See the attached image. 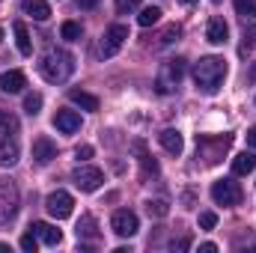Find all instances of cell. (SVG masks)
I'll use <instances>...</instances> for the list:
<instances>
[{
  "label": "cell",
  "instance_id": "obj_11",
  "mask_svg": "<svg viewBox=\"0 0 256 253\" xmlns=\"http://www.w3.org/2000/svg\"><path fill=\"white\" fill-rule=\"evenodd\" d=\"M57 158V143L51 137H36L33 140V161L36 164H51Z\"/></svg>",
  "mask_w": 256,
  "mask_h": 253
},
{
  "label": "cell",
  "instance_id": "obj_19",
  "mask_svg": "<svg viewBox=\"0 0 256 253\" xmlns=\"http://www.w3.org/2000/svg\"><path fill=\"white\" fill-rule=\"evenodd\" d=\"M21 9L24 15H30L33 21H48L51 18V6L45 0H21Z\"/></svg>",
  "mask_w": 256,
  "mask_h": 253
},
{
  "label": "cell",
  "instance_id": "obj_37",
  "mask_svg": "<svg viewBox=\"0 0 256 253\" xmlns=\"http://www.w3.org/2000/svg\"><path fill=\"white\" fill-rule=\"evenodd\" d=\"M78 6H80V9H96L98 0H78Z\"/></svg>",
  "mask_w": 256,
  "mask_h": 253
},
{
  "label": "cell",
  "instance_id": "obj_33",
  "mask_svg": "<svg viewBox=\"0 0 256 253\" xmlns=\"http://www.w3.org/2000/svg\"><path fill=\"white\" fill-rule=\"evenodd\" d=\"M200 226L202 230H214L218 226V214L214 212H200Z\"/></svg>",
  "mask_w": 256,
  "mask_h": 253
},
{
  "label": "cell",
  "instance_id": "obj_15",
  "mask_svg": "<svg viewBox=\"0 0 256 253\" xmlns=\"http://www.w3.org/2000/svg\"><path fill=\"white\" fill-rule=\"evenodd\" d=\"M226 36H230V24H226L224 18H212L208 27H206V39H208L212 45H224Z\"/></svg>",
  "mask_w": 256,
  "mask_h": 253
},
{
  "label": "cell",
  "instance_id": "obj_24",
  "mask_svg": "<svg viewBox=\"0 0 256 253\" xmlns=\"http://www.w3.org/2000/svg\"><path fill=\"white\" fill-rule=\"evenodd\" d=\"M18 134V116L12 110H0V140Z\"/></svg>",
  "mask_w": 256,
  "mask_h": 253
},
{
  "label": "cell",
  "instance_id": "obj_21",
  "mask_svg": "<svg viewBox=\"0 0 256 253\" xmlns=\"http://www.w3.org/2000/svg\"><path fill=\"white\" fill-rule=\"evenodd\" d=\"M18 164V143L12 137H3L0 140V167H12Z\"/></svg>",
  "mask_w": 256,
  "mask_h": 253
},
{
  "label": "cell",
  "instance_id": "obj_36",
  "mask_svg": "<svg viewBox=\"0 0 256 253\" xmlns=\"http://www.w3.org/2000/svg\"><path fill=\"white\" fill-rule=\"evenodd\" d=\"M170 248H173V250H188V248H191V238H188V236H182V238H179V242H173Z\"/></svg>",
  "mask_w": 256,
  "mask_h": 253
},
{
  "label": "cell",
  "instance_id": "obj_7",
  "mask_svg": "<svg viewBox=\"0 0 256 253\" xmlns=\"http://www.w3.org/2000/svg\"><path fill=\"white\" fill-rule=\"evenodd\" d=\"M242 185L238 182H232V179H220V182H214L212 185V200L218 202V206H226V208H232V206H238L242 202Z\"/></svg>",
  "mask_w": 256,
  "mask_h": 253
},
{
  "label": "cell",
  "instance_id": "obj_2",
  "mask_svg": "<svg viewBox=\"0 0 256 253\" xmlns=\"http://www.w3.org/2000/svg\"><path fill=\"white\" fill-rule=\"evenodd\" d=\"M74 72V57L68 51H60V48H51L42 60H39V74L48 80V84H63L72 78Z\"/></svg>",
  "mask_w": 256,
  "mask_h": 253
},
{
  "label": "cell",
  "instance_id": "obj_20",
  "mask_svg": "<svg viewBox=\"0 0 256 253\" xmlns=\"http://www.w3.org/2000/svg\"><path fill=\"white\" fill-rule=\"evenodd\" d=\"M254 170H256V155L254 152H242V155L232 158V173H236V176H250Z\"/></svg>",
  "mask_w": 256,
  "mask_h": 253
},
{
  "label": "cell",
  "instance_id": "obj_13",
  "mask_svg": "<svg viewBox=\"0 0 256 253\" xmlns=\"http://www.w3.org/2000/svg\"><path fill=\"white\" fill-rule=\"evenodd\" d=\"M27 86V78H24V72H18V68H9V72H3L0 74V90L3 92H21Z\"/></svg>",
  "mask_w": 256,
  "mask_h": 253
},
{
  "label": "cell",
  "instance_id": "obj_29",
  "mask_svg": "<svg viewBox=\"0 0 256 253\" xmlns=\"http://www.w3.org/2000/svg\"><path fill=\"white\" fill-rule=\"evenodd\" d=\"M146 212H149V218H164V214L170 212V206H167L164 200H149V202H146Z\"/></svg>",
  "mask_w": 256,
  "mask_h": 253
},
{
  "label": "cell",
  "instance_id": "obj_14",
  "mask_svg": "<svg viewBox=\"0 0 256 253\" xmlns=\"http://www.w3.org/2000/svg\"><path fill=\"white\" fill-rule=\"evenodd\" d=\"M54 128H60L63 134H74L80 128V114H74V110H57L54 114Z\"/></svg>",
  "mask_w": 256,
  "mask_h": 253
},
{
  "label": "cell",
  "instance_id": "obj_3",
  "mask_svg": "<svg viewBox=\"0 0 256 253\" xmlns=\"http://www.w3.org/2000/svg\"><path fill=\"white\" fill-rule=\"evenodd\" d=\"M185 68H188V63H185L182 57L164 60L161 68H158V74H155V90H158L161 96L176 92V90H179V84H182V78H185Z\"/></svg>",
  "mask_w": 256,
  "mask_h": 253
},
{
  "label": "cell",
  "instance_id": "obj_18",
  "mask_svg": "<svg viewBox=\"0 0 256 253\" xmlns=\"http://www.w3.org/2000/svg\"><path fill=\"white\" fill-rule=\"evenodd\" d=\"M74 232H78L80 242H98V224H96V218L92 214H80Z\"/></svg>",
  "mask_w": 256,
  "mask_h": 253
},
{
  "label": "cell",
  "instance_id": "obj_16",
  "mask_svg": "<svg viewBox=\"0 0 256 253\" xmlns=\"http://www.w3.org/2000/svg\"><path fill=\"white\" fill-rule=\"evenodd\" d=\"M158 140H161V146H164L170 155H182V149H185V140H182V134H179L176 128H164V131L158 134Z\"/></svg>",
  "mask_w": 256,
  "mask_h": 253
},
{
  "label": "cell",
  "instance_id": "obj_25",
  "mask_svg": "<svg viewBox=\"0 0 256 253\" xmlns=\"http://www.w3.org/2000/svg\"><path fill=\"white\" fill-rule=\"evenodd\" d=\"M161 21V9L158 6H146V9H140V15H137V24L140 27H152V24H158Z\"/></svg>",
  "mask_w": 256,
  "mask_h": 253
},
{
  "label": "cell",
  "instance_id": "obj_6",
  "mask_svg": "<svg viewBox=\"0 0 256 253\" xmlns=\"http://www.w3.org/2000/svg\"><path fill=\"white\" fill-rule=\"evenodd\" d=\"M126 39H128V27L126 24H114V27H108L104 36H102V45H98V57H102V60H110V57L126 45Z\"/></svg>",
  "mask_w": 256,
  "mask_h": 253
},
{
  "label": "cell",
  "instance_id": "obj_43",
  "mask_svg": "<svg viewBox=\"0 0 256 253\" xmlns=\"http://www.w3.org/2000/svg\"><path fill=\"white\" fill-rule=\"evenodd\" d=\"M212 3H220V0H212Z\"/></svg>",
  "mask_w": 256,
  "mask_h": 253
},
{
  "label": "cell",
  "instance_id": "obj_10",
  "mask_svg": "<svg viewBox=\"0 0 256 253\" xmlns=\"http://www.w3.org/2000/svg\"><path fill=\"white\" fill-rule=\"evenodd\" d=\"M72 179H74V185L80 190H98L102 188V182H104V173L98 170V167H90V164H84V167H78L74 173H72Z\"/></svg>",
  "mask_w": 256,
  "mask_h": 253
},
{
  "label": "cell",
  "instance_id": "obj_26",
  "mask_svg": "<svg viewBox=\"0 0 256 253\" xmlns=\"http://www.w3.org/2000/svg\"><path fill=\"white\" fill-rule=\"evenodd\" d=\"M232 3H236V12H238L244 21L256 18V0H232Z\"/></svg>",
  "mask_w": 256,
  "mask_h": 253
},
{
  "label": "cell",
  "instance_id": "obj_41",
  "mask_svg": "<svg viewBox=\"0 0 256 253\" xmlns=\"http://www.w3.org/2000/svg\"><path fill=\"white\" fill-rule=\"evenodd\" d=\"M182 3H185V6H194V3H196V0H182Z\"/></svg>",
  "mask_w": 256,
  "mask_h": 253
},
{
  "label": "cell",
  "instance_id": "obj_9",
  "mask_svg": "<svg viewBox=\"0 0 256 253\" xmlns=\"http://www.w3.org/2000/svg\"><path fill=\"white\" fill-rule=\"evenodd\" d=\"M110 226H114V232H116V236L131 238V236H137V230H140V220H137V214H134L131 208H120V212H114V218H110Z\"/></svg>",
  "mask_w": 256,
  "mask_h": 253
},
{
  "label": "cell",
  "instance_id": "obj_23",
  "mask_svg": "<svg viewBox=\"0 0 256 253\" xmlns=\"http://www.w3.org/2000/svg\"><path fill=\"white\" fill-rule=\"evenodd\" d=\"M68 98H72L78 108H84V110H98V98H96V96H90V92H84V90H72V92H68Z\"/></svg>",
  "mask_w": 256,
  "mask_h": 253
},
{
  "label": "cell",
  "instance_id": "obj_8",
  "mask_svg": "<svg viewBox=\"0 0 256 253\" xmlns=\"http://www.w3.org/2000/svg\"><path fill=\"white\" fill-rule=\"evenodd\" d=\"M45 208H48V214H51V218L66 220V218L72 214V208H74V200H72V194H68V190H54V194H48Z\"/></svg>",
  "mask_w": 256,
  "mask_h": 253
},
{
  "label": "cell",
  "instance_id": "obj_12",
  "mask_svg": "<svg viewBox=\"0 0 256 253\" xmlns=\"http://www.w3.org/2000/svg\"><path fill=\"white\" fill-rule=\"evenodd\" d=\"M30 230H33V232H36V238H42L48 248H57V244L63 242V232H60L57 226L45 224V220H36V224H30Z\"/></svg>",
  "mask_w": 256,
  "mask_h": 253
},
{
  "label": "cell",
  "instance_id": "obj_28",
  "mask_svg": "<svg viewBox=\"0 0 256 253\" xmlns=\"http://www.w3.org/2000/svg\"><path fill=\"white\" fill-rule=\"evenodd\" d=\"M24 110H27L30 116H36V114L42 110V96H39V92H27V96H24Z\"/></svg>",
  "mask_w": 256,
  "mask_h": 253
},
{
  "label": "cell",
  "instance_id": "obj_4",
  "mask_svg": "<svg viewBox=\"0 0 256 253\" xmlns=\"http://www.w3.org/2000/svg\"><path fill=\"white\" fill-rule=\"evenodd\" d=\"M232 134H220V137H196V155L206 164H218L224 158V152L230 149Z\"/></svg>",
  "mask_w": 256,
  "mask_h": 253
},
{
  "label": "cell",
  "instance_id": "obj_22",
  "mask_svg": "<svg viewBox=\"0 0 256 253\" xmlns=\"http://www.w3.org/2000/svg\"><path fill=\"white\" fill-rule=\"evenodd\" d=\"M15 45H18V51L24 54V57H30L33 54V42H30V33H27V27H24V21H15Z\"/></svg>",
  "mask_w": 256,
  "mask_h": 253
},
{
  "label": "cell",
  "instance_id": "obj_31",
  "mask_svg": "<svg viewBox=\"0 0 256 253\" xmlns=\"http://www.w3.org/2000/svg\"><path fill=\"white\" fill-rule=\"evenodd\" d=\"M232 248H236V250H248V248L256 250V236H250V232H248V236H238V238L232 242Z\"/></svg>",
  "mask_w": 256,
  "mask_h": 253
},
{
  "label": "cell",
  "instance_id": "obj_32",
  "mask_svg": "<svg viewBox=\"0 0 256 253\" xmlns=\"http://www.w3.org/2000/svg\"><path fill=\"white\" fill-rule=\"evenodd\" d=\"M21 248H24L27 253H36V248H39V242H36V232H33V230L21 236Z\"/></svg>",
  "mask_w": 256,
  "mask_h": 253
},
{
  "label": "cell",
  "instance_id": "obj_34",
  "mask_svg": "<svg viewBox=\"0 0 256 253\" xmlns=\"http://www.w3.org/2000/svg\"><path fill=\"white\" fill-rule=\"evenodd\" d=\"M140 6V0H116V12L120 15H128V12H134Z\"/></svg>",
  "mask_w": 256,
  "mask_h": 253
},
{
  "label": "cell",
  "instance_id": "obj_27",
  "mask_svg": "<svg viewBox=\"0 0 256 253\" xmlns=\"http://www.w3.org/2000/svg\"><path fill=\"white\" fill-rule=\"evenodd\" d=\"M60 36H63L66 42H78L80 39V24L78 21H66L63 27H60Z\"/></svg>",
  "mask_w": 256,
  "mask_h": 253
},
{
  "label": "cell",
  "instance_id": "obj_1",
  "mask_svg": "<svg viewBox=\"0 0 256 253\" xmlns=\"http://www.w3.org/2000/svg\"><path fill=\"white\" fill-rule=\"evenodd\" d=\"M224 78H226V63L220 57H202L200 63L194 66V84L206 96L218 92L220 84H224Z\"/></svg>",
  "mask_w": 256,
  "mask_h": 253
},
{
  "label": "cell",
  "instance_id": "obj_35",
  "mask_svg": "<svg viewBox=\"0 0 256 253\" xmlns=\"http://www.w3.org/2000/svg\"><path fill=\"white\" fill-rule=\"evenodd\" d=\"M74 155H78V161H86V158H92V146H86V143H84V146H78V149H74Z\"/></svg>",
  "mask_w": 256,
  "mask_h": 253
},
{
  "label": "cell",
  "instance_id": "obj_42",
  "mask_svg": "<svg viewBox=\"0 0 256 253\" xmlns=\"http://www.w3.org/2000/svg\"><path fill=\"white\" fill-rule=\"evenodd\" d=\"M0 42H3V30H0Z\"/></svg>",
  "mask_w": 256,
  "mask_h": 253
},
{
  "label": "cell",
  "instance_id": "obj_39",
  "mask_svg": "<svg viewBox=\"0 0 256 253\" xmlns=\"http://www.w3.org/2000/svg\"><path fill=\"white\" fill-rule=\"evenodd\" d=\"M200 250H202V253H214V250H218V244H212V242H206V244H200Z\"/></svg>",
  "mask_w": 256,
  "mask_h": 253
},
{
  "label": "cell",
  "instance_id": "obj_17",
  "mask_svg": "<svg viewBox=\"0 0 256 253\" xmlns=\"http://www.w3.org/2000/svg\"><path fill=\"white\" fill-rule=\"evenodd\" d=\"M131 149H134V155H137V161H140V167H143V176H155V173H158V164H155V158L146 152V143H143V140H134Z\"/></svg>",
  "mask_w": 256,
  "mask_h": 253
},
{
  "label": "cell",
  "instance_id": "obj_38",
  "mask_svg": "<svg viewBox=\"0 0 256 253\" xmlns=\"http://www.w3.org/2000/svg\"><path fill=\"white\" fill-rule=\"evenodd\" d=\"M248 143H250V146L256 149V126H254V128H248Z\"/></svg>",
  "mask_w": 256,
  "mask_h": 253
},
{
  "label": "cell",
  "instance_id": "obj_40",
  "mask_svg": "<svg viewBox=\"0 0 256 253\" xmlns=\"http://www.w3.org/2000/svg\"><path fill=\"white\" fill-rule=\"evenodd\" d=\"M250 80H254V84H256V60H254V63H250Z\"/></svg>",
  "mask_w": 256,
  "mask_h": 253
},
{
  "label": "cell",
  "instance_id": "obj_5",
  "mask_svg": "<svg viewBox=\"0 0 256 253\" xmlns=\"http://www.w3.org/2000/svg\"><path fill=\"white\" fill-rule=\"evenodd\" d=\"M18 208H21V196H18L15 182L0 179V226H9L15 220Z\"/></svg>",
  "mask_w": 256,
  "mask_h": 253
},
{
  "label": "cell",
  "instance_id": "obj_30",
  "mask_svg": "<svg viewBox=\"0 0 256 253\" xmlns=\"http://www.w3.org/2000/svg\"><path fill=\"white\" fill-rule=\"evenodd\" d=\"M179 36H182V27H179V24H170V27L164 30V36H161L158 45H173V42H179Z\"/></svg>",
  "mask_w": 256,
  "mask_h": 253
}]
</instances>
